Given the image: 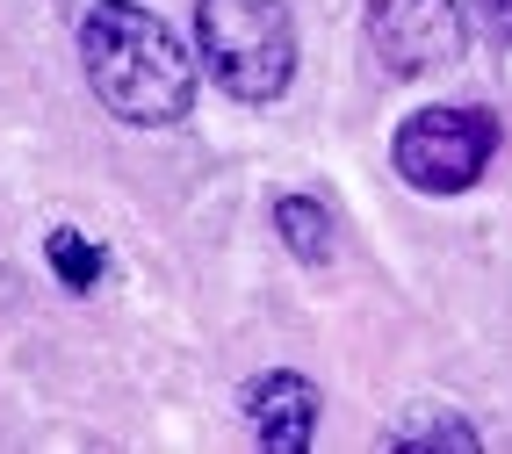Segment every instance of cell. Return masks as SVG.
<instances>
[{"label": "cell", "mask_w": 512, "mask_h": 454, "mask_svg": "<svg viewBox=\"0 0 512 454\" xmlns=\"http://www.w3.org/2000/svg\"><path fill=\"white\" fill-rule=\"evenodd\" d=\"M80 65H87V87L101 94V109L123 116L130 130H166L195 101L188 44L159 15H145L138 0H101V8L80 15Z\"/></svg>", "instance_id": "cell-1"}, {"label": "cell", "mask_w": 512, "mask_h": 454, "mask_svg": "<svg viewBox=\"0 0 512 454\" xmlns=\"http://www.w3.org/2000/svg\"><path fill=\"white\" fill-rule=\"evenodd\" d=\"M195 51L238 101H282L296 80V22L282 0H195Z\"/></svg>", "instance_id": "cell-2"}, {"label": "cell", "mask_w": 512, "mask_h": 454, "mask_svg": "<svg viewBox=\"0 0 512 454\" xmlns=\"http://www.w3.org/2000/svg\"><path fill=\"white\" fill-rule=\"evenodd\" d=\"M498 152V123L484 109H419L412 123L397 130V173L412 181L419 195H462L476 188V173L491 166Z\"/></svg>", "instance_id": "cell-3"}, {"label": "cell", "mask_w": 512, "mask_h": 454, "mask_svg": "<svg viewBox=\"0 0 512 454\" xmlns=\"http://www.w3.org/2000/svg\"><path fill=\"white\" fill-rule=\"evenodd\" d=\"M375 58L397 80H433L469 51V15L462 0H368L361 8Z\"/></svg>", "instance_id": "cell-4"}, {"label": "cell", "mask_w": 512, "mask_h": 454, "mask_svg": "<svg viewBox=\"0 0 512 454\" xmlns=\"http://www.w3.org/2000/svg\"><path fill=\"white\" fill-rule=\"evenodd\" d=\"M246 418H253V440L267 454H303L318 440V390L303 375L275 368V375H260L246 390Z\"/></svg>", "instance_id": "cell-5"}, {"label": "cell", "mask_w": 512, "mask_h": 454, "mask_svg": "<svg viewBox=\"0 0 512 454\" xmlns=\"http://www.w3.org/2000/svg\"><path fill=\"white\" fill-rule=\"evenodd\" d=\"M383 447H397V454H476L484 440H476V426L462 411H412L383 433Z\"/></svg>", "instance_id": "cell-6"}, {"label": "cell", "mask_w": 512, "mask_h": 454, "mask_svg": "<svg viewBox=\"0 0 512 454\" xmlns=\"http://www.w3.org/2000/svg\"><path fill=\"white\" fill-rule=\"evenodd\" d=\"M275 231H282V246H289L303 267L332 260V217H325L311 195H282V202H275Z\"/></svg>", "instance_id": "cell-7"}, {"label": "cell", "mask_w": 512, "mask_h": 454, "mask_svg": "<svg viewBox=\"0 0 512 454\" xmlns=\"http://www.w3.org/2000/svg\"><path fill=\"white\" fill-rule=\"evenodd\" d=\"M44 260L58 267V282L73 289V296H80V289H94V282H101V267H109V260H101V246H94V238H80L73 224L44 238Z\"/></svg>", "instance_id": "cell-8"}, {"label": "cell", "mask_w": 512, "mask_h": 454, "mask_svg": "<svg viewBox=\"0 0 512 454\" xmlns=\"http://www.w3.org/2000/svg\"><path fill=\"white\" fill-rule=\"evenodd\" d=\"M491 8V22H498V37H512V0H484Z\"/></svg>", "instance_id": "cell-9"}]
</instances>
